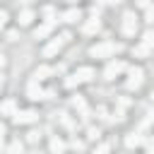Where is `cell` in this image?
Segmentation results:
<instances>
[{
  "mask_svg": "<svg viewBox=\"0 0 154 154\" xmlns=\"http://www.w3.org/2000/svg\"><path fill=\"white\" fill-rule=\"evenodd\" d=\"M144 22H154V7H147V12H144Z\"/></svg>",
  "mask_w": 154,
  "mask_h": 154,
  "instance_id": "cell-27",
  "label": "cell"
},
{
  "mask_svg": "<svg viewBox=\"0 0 154 154\" xmlns=\"http://www.w3.org/2000/svg\"><path fill=\"white\" fill-rule=\"evenodd\" d=\"M135 31H137V17H135L132 10H128L123 14V34L125 36H135Z\"/></svg>",
  "mask_w": 154,
  "mask_h": 154,
  "instance_id": "cell-7",
  "label": "cell"
},
{
  "mask_svg": "<svg viewBox=\"0 0 154 154\" xmlns=\"http://www.w3.org/2000/svg\"><path fill=\"white\" fill-rule=\"evenodd\" d=\"M38 120V113L34 108H19L14 116H12V123L14 125H34Z\"/></svg>",
  "mask_w": 154,
  "mask_h": 154,
  "instance_id": "cell-2",
  "label": "cell"
},
{
  "mask_svg": "<svg viewBox=\"0 0 154 154\" xmlns=\"http://www.w3.org/2000/svg\"><path fill=\"white\" fill-rule=\"evenodd\" d=\"M120 51V43H116V41H101V43H94V46H89V58H113L116 53Z\"/></svg>",
  "mask_w": 154,
  "mask_h": 154,
  "instance_id": "cell-1",
  "label": "cell"
},
{
  "mask_svg": "<svg viewBox=\"0 0 154 154\" xmlns=\"http://www.w3.org/2000/svg\"><path fill=\"white\" fill-rule=\"evenodd\" d=\"M7 22H10V12H7V10H2V12H0V24H2V26H7Z\"/></svg>",
  "mask_w": 154,
  "mask_h": 154,
  "instance_id": "cell-25",
  "label": "cell"
},
{
  "mask_svg": "<svg viewBox=\"0 0 154 154\" xmlns=\"http://www.w3.org/2000/svg\"><path fill=\"white\" fill-rule=\"evenodd\" d=\"M63 46H65V41H63V36H53L46 46H43V51H41V55L43 58H53V55H58L60 51H63Z\"/></svg>",
  "mask_w": 154,
  "mask_h": 154,
  "instance_id": "cell-4",
  "label": "cell"
},
{
  "mask_svg": "<svg viewBox=\"0 0 154 154\" xmlns=\"http://www.w3.org/2000/svg\"><path fill=\"white\" fill-rule=\"evenodd\" d=\"M41 14L46 17V22H51V24H55V19H58V14H55V7L53 5H46L43 10H41Z\"/></svg>",
  "mask_w": 154,
  "mask_h": 154,
  "instance_id": "cell-18",
  "label": "cell"
},
{
  "mask_svg": "<svg viewBox=\"0 0 154 154\" xmlns=\"http://www.w3.org/2000/svg\"><path fill=\"white\" fill-rule=\"evenodd\" d=\"M48 147H51V154H63L67 144H65L58 135H53V137H51V142H48Z\"/></svg>",
  "mask_w": 154,
  "mask_h": 154,
  "instance_id": "cell-16",
  "label": "cell"
},
{
  "mask_svg": "<svg viewBox=\"0 0 154 154\" xmlns=\"http://www.w3.org/2000/svg\"><path fill=\"white\" fill-rule=\"evenodd\" d=\"M34 17H36V12H34L31 7H24V10L17 14V24H19V26H31Z\"/></svg>",
  "mask_w": 154,
  "mask_h": 154,
  "instance_id": "cell-11",
  "label": "cell"
},
{
  "mask_svg": "<svg viewBox=\"0 0 154 154\" xmlns=\"http://www.w3.org/2000/svg\"><path fill=\"white\" fill-rule=\"evenodd\" d=\"M99 135H101L99 128H89V130H87V137H89V140H99Z\"/></svg>",
  "mask_w": 154,
  "mask_h": 154,
  "instance_id": "cell-23",
  "label": "cell"
},
{
  "mask_svg": "<svg viewBox=\"0 0 154 154\" xmlns=\"http://www.w3.org/2000/svg\"><path fill=\"white\" fill-rule=\"evenodd\" d=\"M67 2H72V5H75V2H79V0H67Z\"/></svg>",
  "mask_w": 154,
  "mask_h": 154,
  "instance_id": "cell-32",
  "label": "cell"
},
{
  "mask_svg": "<svg viewBox=\"0 0 154 154\" xmlns=\"http://www.w3.org/2000/svg\"><path fill=\"white\" fill-rule=\"evenodd\" d=\"M38 140H41V130H36V128H31V130L26 132V142H29V144H36Z\"/></svg>",
  "mask_w": 154,
  "mask_h": 154,
  "instance_id": "cell-21",
  "label": "cell"
},
{
  "mask_svg": "<svg viewBox=\"0 0 154 154\" xmlns=\"http://www.w3.org/2000/svg\"><path fill=\"white\" fill-rule=\"evenodd\" d=\"M144 123L149 125V123H154V108L152 111H147V118H144Z\"/></svg>",
  "mask_w": 154,
  "mask_h": 154,
  "instance_id": "cell-28",
  "label": "cell"
},
{
  "mask_svg": "<svg viewBox=\"0 0 154 154\" xmlns=\"http://www.w3.org/2000/svg\"><path fill=\"white\" fill-rule=\"evenodd\" d=\"M108 149H111V147H108V144L103 142V144H99V147H96V149H94L91 154H108Z\"/></svg>",
  "mask_w": 154,
  "mask_h": 154,
  "instance_id": "cell-24",
  "label": "cell"
},
{
  "mask_svg": "<svg viewBox=\"0 0 154 154\" xmlns=\"http://www.w3.org/2000/svg\"><path fill=\"white\" fill-rule=\"evenodd\" d=\"M5 36H7V41H17V36H19V34H17V29H7V31H5Z\"/></svg>",
  "mask_w": 154,
  "mask_h": 154,
  "instance_id": "cell-26",
  "label": "cell"
},
{
  "mask_svg": "<svg viewBox=\"0 0 154 154\" xmlns=\"http://www.w3.org/2000/svg\"><path fill=\"white\" fill-rule=\"evenodd\" d=\"M106 2H108V5H118L120 0H106Z\"/></svg>",
  "mask_w": 154,
  "mask_h": 154,
  "instance_id": "cell-30",
  "label": "cell"
},
{
  "mask_svg": "<svg viewBox=\"0 0 154 154\" xmlns=\"http://www.w3.org/2000/svg\"><path fill=\"white\" fill-rule=\"evenodd\" d=\"M0 111H2V118H12V116L19 111V106H17V99H14V96H7V99L2 101V108H0Z\"/></svg>",
  "mask_w": 154,
  "mask_h": 154,
  "instance_id": "cell-10",
  "label": "cell"
},
{
  "mask_svg": "<svg viewBox=\"0 0 154 154\" xmlns=\"http://www.w3.org/2000/svg\"><path fill=\"white\" fill-rule=\"evenodd\" d=\"M152 101H154V91H152Z\"/></svg>",
  "mask_w": 154,
  "mask_h": 154,
  "instance_id": "cell-33",
  "label": "cell"
},
{
  "mask_svg": "<svg viewBox=\"0 0 154 154\" xmlns=\"http://www.w3.org/2000/svg\"><path fill=\"white\" fill-rule=\"evenodd\" d=\"M123 72H128V65H125L123 60H118V58H116V60H111V63L106 65V70H103V79H108V82H111V79H116V77H118V75H123Z\"/></svg>",
  "mask_w": 154,
  "mask_h": 154,
  "instance_id": "cell-3",
  "label": "cell"
},
{
  "mask_svg": "<svg viewBox=\"0 0 154 154\" xmlns=\"http://www.w3.org/2000/svg\"><path fill=\"white\" fill-rule=\"evenodd\" d=\"M79 19H82V12H79L77 7H70L67 12H63V22H65V24H77Z\"/></svg>",
  "mask_w": 154,
  "mask_h": 154,
  "instance_id": "cell-13",
  "label": "cell"
},
{
  "mask_svg": "<svg viewBox=\"0 0 154 154\" xmlns=\"http://www.w3.org/2000/svg\"><path fill=\"white\" fill-rule=\"evenodd\" d=\"M75 72L79 75V79H82V82H91V79L96 77V72H94V67H89V65H82V67H77Z\"/></svg>",
  "mask_w": 154,
  "mask_h": 154,
  "instance_id": "cell-15",
  "label": "cell"
},
{
  "mask_svg": "<svg viewBox=\"0 0 154 154\" xmlns=\"http://www.w3.org/2000/svg\"><path fill=\"white\" fill-rule=\"evenodd\" d=\"M142 79H144V70L142 67H128V82H125L128 89H137L142 84Z\"/></svg>",
  "mask_w": 154,
  "mask_h": 154,
  "instance_id": "cell-6",
  "label": "cell"
},
{
  "mask_svg": "<svg viewBox=\"0 0 154 154\" xmlns=\"http://www.w3.org/2000/svg\"><path fill=\"white\" fill-rule=\"evenodd\" d=\"M79 84H82V79H79L77 72H72V75L65 77V87H67V89H75V87H79Z\"/></svg>",
  "mask_w": 154,
  "mask_h": 154,
  "instance_id": "cell-19",
  "label": "cell"
},
{
  "mask_svg": "<svg viewBox=\"0 0 154 154\" xmlns=\"http://www.w3.org/2000/svg\"><path fill=\"white\" fill-rule=\"evenodd\" d=\"M26 99L29 101H43L46 99V89L41 87V82L29 79V84H26Z\"/></svg>",
  "mask_w": 154,
  "mask_h": 154,
  "instance_id": "cell-5",
  "label": "cell"
},
{
  "mask_svg": "<svg viewBox=\"0 0 154 154\" xmlns=\"http://www.w3.org/2000/svg\"><path fill=\"white\" fill-rule=\"evenodd\" d=\"M149 53H152V48L144 46V43H140V46L132 48V55H140V58H144V55H149Z\"/></svg>",
  "mask_w": 154,
  "mask_h": 154,
  "instance_id": "cell-20",
  "label": "cell"
},
{
  "mask_svg": "<svg viewBox=\"0 0 154 154\" xmlns=\"http://www.w3.org/2000/svg\"><path fill=\"white\" fill-rule=\"evenodd\" d=\"M142 43H144V46H149V48H154V31H144Z\"/></svg>",
  "mask_w": 154,
  "mask_h": 154,
  "instance_id": "cell-22",
  "label": "cell"
},
{
  "mask_svg": "<svg viewBox=\"0 0 154 154\" xmlns=\"http://www.w3.org/2000/svg\"><path fill=\"white\" fill-rule=\"evenodd\" d=\"M55 75V67H48V65H38L34 72H31V79L34 82H46L48 77H53Z\"/></svg>",
  "mask_w": 154,
  "mask_h": 154,
  "instance_id": "cell-8",
  "label": "cell"
},
{
  "mask_svg": "<svg viewBox=\"0 0 154 154\" xmlns=\"http://www.w3.org/2000/svg\"><path fill=\"white\" fill-rule=\"evenodd\" d=\"M53 26H55V24H51V22H43V24H38V26H34V38H36V41H46V38L53 34Z\"/></svg>",
  "mask_w": 154,
  "mask_h": 154,
  "instance_id": "cell-9",
  "label": "cell"
},
{
  "mask_svg": "<svg viewBox=\"0 0 154 154\" xmlns=\"http://www.w3.org/2000/svg\"><path fill=\"white\" fill-rule=\"evenodd\" d=\"M101 29V22H99V17H91V19H87L84 24H82V34H96Z\"/></svg>",
  "mask_w": 154,
  "mask_h": 154,
  "instance_id": "cell-14",
  "label": "cell"
},
{
  "mask_svg": "<svg viewBox=\"0 0 154 154\" xmlns=\"http://www.w3.org/2000/svg\"><path fill=\"white\" fill-rule=\"evenodd\" d=\"M144 144V135H140V132H128V137H125V147L128 149H137V147H142Z\"/></svg>",
  "mask_w": 154,
  "mask_h": 154,
  "instance_id": "cell-12",
  "label": "cell"
},
{
  "mask_svg": "<svg viewBox=\"0 0 154 154\" xmlns=\"http://www.w3.org/2000/svg\"><path fill=\"white\" fill-rule=\"evenodd\" d=\"M0 65H2V70L7 67V55H0Z\"/></svg>",
  "mask_w": 154,
  "mask_h": 154,
  "instance_id": "cell-29",
  "label": "cell"
},
{
  "mask_svg": "<svg viewBox=\"0 0 154 154\" xmlns=\"http://www.w3.org/2000/svg\"><path fill=\"white\" fill-rule=\"evenodd\" d=\"M5 154H24V144L19 140H12L5 144Z\"/></svg>",
  "mask_w": 154,
  "mask_h": 154,
  "instance_id": "cell-17",
  "label": "cell"
},
{
  "mask_svg": "<svg viewBox=\"0 0 154 154\" xmlns=\"http://www.w3.org/2000/svg\"><path fill=\"white\" fill-rule=\"evenodd\" d=\"M147 154H154V144H152V147H147Z\"/></svg>",
  "mask_w": 154,
  "mask_h": 154,
  "instance_id": "cell-31",
  "label": "cell"
}]
</instances>
